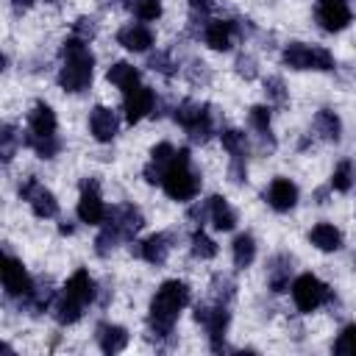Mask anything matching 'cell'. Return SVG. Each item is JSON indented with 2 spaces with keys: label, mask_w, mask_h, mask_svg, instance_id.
I'll return each mask as SVG.
<instances>
[{
  "label": "cell",
  "mask_w": 356,
  "mask_h": 356,
  "mask_svg": "<svg viewBox=\"0 0 356 356\" xmlns=\"http://www.w3.org/2000/svg\"><path fill=\"white\" fill-rule=\"evenodd\" d=\"M289 278H292V256L286 253H275L267 264V286L273 292H286L289 289Z\"/></svg>",
  "instance_id": "21"
},
{
  "label": "cell",
  "mask_w": 356,
  "mask_h": 356,
  "mask_svg": "<svg viewBox=\"0 0 356 356\" xmlns=\"http://www.w3.org/2000/svg\"><path fill=\"white\" fill-rule=\"evenodd\" d=\"M195 320L206 328V334H209V345H211V350L214 353H222V350H228L225 348V331H228V320H231V314H228V306L225 303H197L195 306Z\"/></svg>",
  "instance_id": "6"
},
{
  "label": "cell",
  "mask_w": 356,
  "mask_h": 356,
  "mask_svg": "<svg viewBox=\"0 0 356 356\" xmlns=\"http://www.w3.org/2000/svg\"><path fill=\"white\" fill-rule=\"evenodd\" d=\"M314 131H317L325 142H337L339 134H342V122H339V117H337L331 108H320V111L314 114Z\"/></svg>",
  "instance_id": "27"
},
{
  "label": "cell",
  "mask_w": 356,
  "mask_h": 356,
  "mask_svg": "<svg viewBox=\"0 0 356 356\" xmlns=\"http://www.w3.org/2000/svg\"><path fill=\"white\" fill-rule=\"evenodd\" d=\"M14 147H17V131H14V125H3V134H0V156H3L6 164L14 159Z\"/></svg>",
  "instance_id": "40"
},
{
  "label": "cell",
  "mask_w": 356,
  "mask_h": 356,
  "mask_svg": "<svg viewBox=\"0 0 356 356\" xmlns=\"http://www.w3.org/2000/svg\"><path fill=\"white\" fill-rule=\"evenodd\" d=\"M284 64L292 70H334V56L325 47H309L303 42H289L284 47Z\"/></svg>",
  "instance_id": "7"
},
{
  "label": "cell",
  "mask_w": 356,
  "mask_h": 356,
  "mask_svg": "<svg viewBox=\"0 0 356 356\" xmlns=\"http://www.w3.org/2000/svg\"><path fill=\"white\" fill-rule=\"evenodd\" d=\"M234 295H236V284H234V278L217 273V275L211 278V298H214L217 303H225V306H228V303L234 300Z\"/></svg>",
  "instance_id": "35"
},
{
  "label": "cell",
  "mask_w": 356,
  "mask_h": 356,
  "mask_svg": "<svg viewBox=\"0 0 356 356\" xmlns=\"http://www.w3.org/2000/svg\"><path fill=\"white\" fill-rule=\"evenodd\" d=\"M131 253L159 267V264H164L167 256H170V236H167V234H153V236H147V239H142V242H134V245H131Z\"/></svg>",
  "instance_id": "14"
},
{
  "label": "cell",
  "mask_w": 356,
  "mask_h": 356,
  "mask_svg": "<svg viewBox=\"0 0 356 356\" xmlns=\"http://www.w3.org/2000/svg\"><path fill=\"white\" fill-rule=\"evenodd\" d=\"M206 203H209V222H211L217 231H231V228L236 225V211L228 206L225 197L211 195Z\"/></svg>",
  "instance_id": "23"
},
{
  "label": "cell",
  "mask_w": 356,
  "mask_h": 356,
  "mask_svg": "<svg viewBox=\"0 0 356 356\" xmlns=\"http://www.w3.org/2000/svg\"><path fill=\"white\" fill-rule=\"evenodd\" d=\"M175 122L189 134L192 142L203 145L209 142V136L214 134V120H211V106L206 103H195V100H181L172 111Z\"/></svg>",
  "instance_id": "5"
},
{
  "label": "cell",
  "mask_w": 356,
  "mask_h": 356,
  "mask_svg": "<svg viewBox=\"0 0 356 356\" xmlns=\"http://www.w3.org/2000/svg\"><path fill=\"white\" fill-rule=\"evenodd\" d=\"M97 3H100V6H103V8H108V6H117V3H120V0H97Z\"/></svg>",
  "instance_id": "49"
},
{
  "label": "cell",
  "mask_w": 356,
  "mask_h": 356,
  "mask_svg": "<svg viewBox=\"0 0 356 356\" xmlns=\"http://www.w3.org/2000/svg\"><path fill=\"white\" fill-rule=\"evenodd\" d=\"M142 225H145V217H142V211L134 203L111 206L106 220H103V228H100V234L95 239V253L97 256H108L120 242L134 239Z\"/></svg>",
  "instance_id": "2"
},
{
  "label": "cell",
  "mask_w": 356,
  "mask_h": 356,
  "mask_svg": "<svg viewBox=\"0 0 356 356\" xmlns=\"http://www.w3.org/2000/svg\"><path fill=\"white\" fill-rule=\"evenodd\" d=\"M236 72H239L245 81L256 78V61H253V56H239V58H236Z\"/></svg>",
  "instance_id": "44"
},
{
  "label": "cell",
  "mask_w": 356,
  "mask_h": 356,
  "mask_svg": "<svg viewBox=\"0 0 356 356\" xmlns=\"http://www.w3.org/2000/svg\"><path fill=\"white\" fill-rule=\"evenodd\" d=\"M334 353L339 356H356V323L345 325L334 342Z\"/></svg>",
  "instance_id": "37"
},
{
  "label": "cell",
  "mask_w": 356,
  "mask_h": 356,
  "mask_svg": "<svg viewBox=\"0 0 356 356\" xmlns=\"http://www.w3.org/2000/svg\"><path fill=\"white\" fill-rule=\"evenodd\" d=\"M228 178H231L234 184H245V181H248L245 159H231V164H228Z\"/></svg>",
  "instance_id": "42"
},
{
  "label": "cell",
  "mask_w": 356,
  "mask_h": 356,
  "mask_svg": "<svg viewBox=\"0 0 356 356\" xmlns=\"http://www.w3.org/2000/svg\"><path fill=\"white\" fill-rule=\"evenodd\" d=\"M172 156H175V147H172L170 142L156 145V147L150 150V161H147V164H145V170H142L145 181H147V184H161V181H164L167 167L172 164Z\"/></svg>",
  "instance_id": "15"
},
{
  "label": "cell",
  "mask_w": 356,
  "mask_h": 356,
  "mask_svg": "<svg viewBox=\"0 0 356 356\" xmlns=\"http://www.w3.org/2000/svg\"><path fill=\"white\" fill-rule=\"evenodd\" d=\"M264 197L275 211H289L298 203V186L289 178H273V184L267 186Z\"/></svg>",
  "instance_id": "16"
},
{
  "label": "cell",
  "mask_w": 356,
  "mask_h": 356,
  "mask_svg": "<svg viewBox=\"0 0 356 356\" xmlns=\"http://www.w3.org/2000/svg\"><path fill=\"white\" fill-rule=\"evenodd\" d=\"M220 139H222V147L231 153V159H248V136L236 128H225L220 131Z\"/></svg>",
  "instance_id": "31"
},
{
  "label": "cell",
  "mask_w": 356,
  "mask_h": 356,
  "mask_svg": "<svg viewBox=\"0 0 356 356\" xmlns=\"http://www.w3.org/2000/svg\"><path fill=\"white\" fill-rule=\"evenodd\" d=\"M328 298H331V289L320 278H314L312 273H303L292 281V300H295L298 312H303V314L320 309Z\"/></svg>",
  "instance_id": "8"
},
{
  "label": "cell",
  "mask_w": 356,
  "mask_h": 356,
  "mask_svg": "<svg viewBox=\"0 0 356 356\" xmlns=\"http://www.w3.org/2000/svg\"><path fill=\"white\" fill-rule=\"evenodd\" d=\"M53 314H56V320H58L61 325H72V323H78V320H81L83 306H78L75 300H70V298L58 295V300L53 303Z\"/></svg>",
  "instance_id": "32"
},
{
  "label": "cell",
  "mask_w": 356,
  "mask_h": 356,
  "mask_svg": "<svg viewBox=\"0 0 356 356\" xmlns=\"http://www.w3.org/2000/svg\"><path fill=\"white\" fill-rule=\"evenodd\" d=\"M14 3V8H28V6H33V0H11Z\"/></svg>",
  "instance_id": "47"
},
{
  "label": "cell",
  "mask_w": 356,
  "mask_h": 356,
  "mask_svg": "<svg viewBox=\"0 0 356 356\" xmlns=\"http://www.w3.org/2000/svg\"><path fill=\"white\" fill-rule=\"evenodd\" d=\"M189 303V286L184 281H164L153 300H150V312H147V325H150V334H156L159 339L161 337H170L172 334V325L181 314V309Z\"/></svg>",
  "instance_id": "1"
},
{
  "label": "cell",
  "mask_w": 356,
  "mask_h": 356,
  "mask_svg": "<svg viewBox=\"0 0 356 356\" xmlns=\"http://www.w3.org/2000/svg\"><path fill=\"white\" fill-rule=\"evenodd\" d=\"M61 295L70 298V300H75L78 306H86V303L95 300V281H92L89 273L81 267V270H75V273L70 275V281L64 284Z\"/></svg>",
  "instance_id": "17"
},
{
  "label": "cell",
  "mask_w": 356,
  "mask_h": 356,
  "mask_svg": "<svg viewBox=\"0 0 356 356\" xmlns=\"http://www.w3.org/2000/svg\"><path fill=\"white\" fill-rule=\"evenodd\" d=\"M58 231H61V234H72V225H70V222H61Z\"/></svg>",
  "instance_id": "48"
},
{
  "label": "cell",
  "mask_w": 356,
  "mask_h": 356,
  "mask_svg": "<svg viewBox=\"0 0 356 356\" xmlns=\"http://www.w3.org/2000/svg\"><path fill=\"white\" fill-rule=\"evenodd\" d=\"M97 345L103 353H120L128 345V331L114 323H100L97 325Z\"/></svg>",
  "instance_id": "24"
},
{
  "label": "cell",
  "mask_w": 356,
  "mask_h": 356,
  "mask_svg": "<svg viewBox=\"0 0 356 356\" xmlns=\"http://www.w3.org/2000/svg\"><path fill=\"white\" fill-rule=\"evenodd\" d=\"M192 256H195V259H203V261L217 256V245H214V239H209L200 228L192 231Z\"/></svg>",
  "instance_id": "36"
},
{
  "label": "cell",
  "mask_w": 356,
  "mask_h": 356,
  "mask_svg": "<svg viewBox=\"0 0 356 356\" xmlns=\"http://www.w3.org/2000/svg\"><path fill=\"white\" fill-rule=\"evenodd\" d=\"M89 128H92V136H95L97 142H111V139L117 136L120 122H117V114H114L111 108L95 106L92 114H89Z\"/></svg>",
  "instance_id": "18"
},
{
  "label": "cell",
  "mask_w": 356,
  "mask_h": 356,
  "mask_svg": "<svg viewBox=\"0 0 356 356\" xmlns=\"http://www.w3.org/2000/svg\"><path fill=\"white\" fill-rule=\"evenodd\" d=\"M19 197L28 200L31 209H33V214L42 217V220H50V217L58 214V200H56V195H53L50 189H44V186L36 181V175H28V178L19 184Z\"/></svg>",
  "instance_id": "9"
},
{
  "label": "cell",
  "mask_w": 356,
  "mask_h": 356,
  "mask_svg": "<svg viewBox=\"0 0 356 356\" xmlns=\"http://www.w3.org/2000/svg\"><path fill=\"white\" fill-rule=\"evenodd\" d=\"M117 42L125 47V50H134V53H145L150 44H153V31L142 22H131L125 28L117 31Z\"/></svg>",
  "instance_id": "19"
},
{
  "label": "cell",
  "mask_w": 356,
  "mask_h": 356,
  "mask_svg": "<svg viewBox=\"0 0 356 356\" xmlns=\"http://www.w3.org/2000/svg\"><path fill=\"white\" fill-rule=\"evenodd\" d=\"M153 106H156V95H153V89H147V86H136V89L125 92L122 111H125V120H128L131 125L139 122L142 117L153 114Z\"/></svg>",
  "instance_id": "13"
},
{
  "label": "cell",
  "mask_w": 356,
  "mask_h": 356,
  "mask_svg": "<svg viewBox=\"0 0 356 356\" xmlns=\"http://www.w3.org/2000/svg\"><path fill=\"white\" fill-rule=\"evenodd\" d=\"M114 86H120L122 92H131V89H136L139 86V70L134 67V64H128V61H117L114 67H108V75H106Z\"/></svg>",
  "instance_id": "25"
},
{
  "label": "cell",
  "mask_w": 356,
  "mask_h": 356,
  "mask_svg": "<svg viewBox=\"0 0 356 356\" xmlns=\"http://www.w3.org/2000/svg\"><path fill=\"white\" fill-rule=\"evenodd\" d=\"M161 186H164V192H167L172 200H192V197L197 195V189H200V175L192 170V159H189V150H186V147L175 150L172 164L167 167Z\"/></svg>",
  "instance_id": "4"
},
{
  "label": "cell",
  "mask_w": 356,
  "mask_h": 356,
  "mask_svg": "<svg viewBox=\"0 0 356 356\" xmlns=\"http://www.w3.org/2000/svg\"><path fill=\"white\" fill-rule=\"evenodd\" d=\"M200 78H203V81H209V78H211V72H209V67H206L203 61H192V72H189V81H192V83H197Z\"/></svg>",
  "instance_id": "45"
},
{
  "label": "cell",
  "mask_w": 356,
  "mask_h": 356,
  "mask_svg": "<svg viewBox=\"0 0 356 356\" xmlns=\"http://www.w3.org/2000/svg\"><path fill=\"white\" fill-rule=\"evenodd\" d=\"M309 239H312V245L320 248V250H339V248H342V234H339L331 222H317V225L312 228Z\"/></svg>",
  "instance_id": "26"
},
{
  "label": "cell",
  "mask_w": 356,
  "mask_h": 356,
  "mask_svg": "<svg viewBox=\"0 0 356 356\" xmlns=\"http://www.w3.org/2000/svg\"><path fill=\"white\" fill-rule=\"evenodd\" d=\"M189 6H192V11H200V14H206V11L214 6V0H189Z\"/></svg>",
  "instance_id": "46"
},
{
  "label": "cell",
  "mask_w": 356,
  "mask_h": 356,
  "mask_svg": "<svg viewBox=\"0 0 356 356\" xmlns=\"http://www.w3.org/2000/svg\"><path fill=\"white\" fill-rule=\"evenodd\" d=\"M25 134H33V136H56V114L47 103H36L31 111H28V128Z\"/></svg>",
  "instance_id": "20"
},
{
  "label": "cell",
  "mask_w": 356,
  "mask_h": 356,
  "mask_svg": "<svg viewBox=\"0 0 356 356\" xmlns=\"http://www.w3.org/2000/svg\"><path fill=\"white\" fill-rule=\"evenodd\" d=\"M353 261H356V259H353Z\"/></svg>",
  "instance_id": "50"
},
{
  "label": "cell",
  "mask_w": 356,
  "mask_h": 356,
  "mask_svg": "<svg viewBox=\"0 0 356 356\" xmlns=\"http://www.w3.org/2000/svg\"><path fill=\"white\" fill-rule=\"evenodd\" d=\"M314 14H317L320 28L323 31H331V33L348 28V22L353 17L348 0H317V11Z\"/></svg>",
  "instance_id": "12"
},
{
  "label": "cell",
  "mask_w": 356,
  "mask_h": 356,
  "mask_svg": "<svg viewBox=\"0 0 356 356\" xmlns=\"http://www.w3.org/2000/svg\"><path fill=\"white\" fill-rule=\"evenodd\" d=\"M147 67H150V70H156V72H161V75H167V78H172V75L178 72V64H175V61H172V56H170V53H164V50L153 53V56L147 58Z\"/></svg>",
  "instance_id": "38"
},
{
  "label": "cell",
  "mask_w": 356,
  "mask_h": 356,
  "mask_svg": "<svg viewBox=\"0 0 356 356\" xmlns=\"http://www.w3.org/2000/svg\"><path fill=\"white\" fill-rule=\"evenodd\" d=\"M61 72H58V83L64 86V92H83L92 83V70H95V56L86 47L83 39L70 36L61 44Z\"/></svg>",
  "instance_id": "3"
},
{
  "label": "cell",
  "mask_w": 356,
  "mask_h": 356,
  "mask_svg": "<svg viewBox=\"0 0 356 356\" xmlns=\"http://www.w3.org/2000/svg\"><path fill=\"white\" fill-rule=\"evenodd\" d=\"M72 31H75V36H78V39L92 42V39L97 36V22H95L92 17H78V19H75V25H72Z\"/></svg>",
  "instance_id": "41"
},
{
  "label": "cell",
  "mask_w": 356,
  "mask_h": 356,
  "mask_svg": "<svg viewBox=\"0 0 356 356\" xmlns=\"http://www.w3.org/2000/svg\"><path fill=\"white\" fill-rule=\"evenodd\" d=\"M264 95H267V100L273 106H286V86H284V81L278 75L264 81Z\"/></svg>",
  "instance_id": "39"
},
{
  "label": "cell",
  "mask_w": 356,
  "mask_h": 356,
  "mask_svg": "<svg viewBox=\"0 0 356 356\" xmlns=\"http://www.w3.org/2000/svg\"><path fill=\"white\" fill-rule=\"evenodd\" d=\"M106 214H108V209L100 200V184L95 178H83L81 181V200H78V217H81V222L103 225Z\"/></svg>",
  "instance_id": "10"
},
{
  "label": "cell",
  "mask_w": 356,
  "mask_h": 356,
  "mask_svg": "<svg viewBox=\"0 0 356 356\" xmlns=\"http://www.w3.org/2000/svg\"><path fill=\"white\" fill-rule=\"evenodd\" d=\"M3 289L8 298H19V300L25 295H31V289H33V281L25 273L22 261L14 259L11 253H6V261H3Z\"/></svg>",
  "instance_id": "11"
},
{
  "label": "cell",
  "mask_w": 356,
  "mask_h": 356,
  "mask_svg": "<svg viewBox=\"0 0 356 356\" xmlns=\"http://www.w3.org/2000/svg\"><path fill=\"white\" fill-rule=\"evenodd\" d=\"M22 145L25 147H31L39 159H53L58 150H61V142H58V136H33V134H22Z\"/></svg>",
  "instance_id": "28"
},
{
  "label": "cell",
  "mask_w": 356,
  "mask_h": 356,
  "mask_svg": "<svg viewBox=\"0 0 356 356\" xmlns=\"http://www.w3.org/2000/svg\"><path fill=\"white\" fill-rule=\"evenodd\" d=\"M248 120H250V125L259 131L261 145H267V147L273 150V147H275V139H273V134H270V108H267V106H253L250 114H248Z\"/></svg>",
  "instance_id": "29"
},
{
  "label": "cell",
  "mask_w": 356,
  "mask_h": 356,
  "mask_svg": "<svg viewBox=\"0 0 356 356\" xmlns=\"http://www.w3.org/2000/svg\"><path fill=\"white\" fill-rule=\"evenodd\" d=\"M253 259H256V239L250 234H239L234 239V264L239 270H245L253 264Z\"/></svg>",
  "instance_id": "30"
},
{
  "label": "cell",
  "mask_w": 356,
  "mask_h": 356,
  "mask_svg": "<svg viewBox=\"0 0 356 356\" xmlns=\"http://www.w3.org/2000/svg\"><path fill=\"white\" fill-rule=\"evenodd\" d=\"M353 178H356V167H353V161H350V159H342V161L334 167V172H331V189H337V192H348V189L353 186Z\"/></svg>",
  "instance_id": "33"
},
{
  "label": "cell",
  "mask_w": 356,
  "mask_h": 356,
  "mask_svg": "<svg viewBox=\"0 0 356 356\" xmlns=\"http://www.w3.org/2000/svg\"><path fill=\"white\" fill-rule=\"evenodd\" d=\"M234 33H236L234 19H209V25L203 31V39H206V44L211 50H228Z\"/></svg>",
  "instance_id": "22"
},
{
  "label": "cell",
  "mask_w": 356,
  "mask_h": 356,
  "mask_svg": "<svg viewBox=\"0 0 356 356\" xmlns=\"http://www.w3.org/2000/svg\"><path fill=\"white\" fill-rule=\"evenodd\" d=\"M186 217H189V222L195 225V228H200L206 220H209V203L203 200V203H197V206H192L189 211H186Z\"/></svg>",
  "instance_id": "43"
},
{
  "label": "cell",
  "mask_w": 356,
  "mask_h": 356,
  "mask_svg": "<svg viewBox=\"0 0 356 356\" xmlns=\"http://www.w3.org/2000/svg\"><path fill=\"white\" fill-rule=\"evenodd\" d=\"M125 8L142 22H153L161 14V0H125Z\"/></svg>",
  "instance_id": "34"
}]
</instances>
